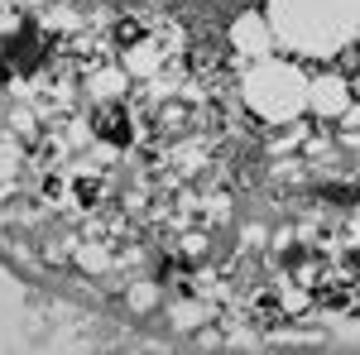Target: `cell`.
<instances>
[{
  "label": "cell",
  "instance_id": "1",
  "mask_svg": "<svg viewBox=\"0 0 360 355\" xmlns=\"http://www.w3.org/2000/svg\"><path fill=\"white\" fill-rule=\"evenodd\" d=\"M269 25L288 49L332 58L360 34V0H269Z\"/></svg>",
  "mask_w": 360,
  "mask_h": 355
},
{
  "label": "cell",
  "instance_id": "2",
  "mask_svg": "<svg viewBox=\"0 0 360 355\" xmlns=\"http://www.w3.org/2000/svg\"><path fill=\"white\" fill-rule=\"evenodd\" d=\"M245 106L259 110L264 120H293L307 106V77L293 63H278V58H259L245 72Z\"/></svg>",
  "mask_w": 360,
  "mask_h": 355
},
{
  "label": "cell",
  "instance_id": "3",
  "mask_svg": "<svg viewBox=\"0 0 360 355\" xmlns=\"http://www.w3.org/2000/svg\"><path fill=\"white\" fill-rule=\"evenodd\" d=\"M231 44H236V53H250V58H264L269 53V44H274V25H264L259 15H236V25H231Z\"/></svg>",
  "mask_w": 360,
  "mask_h": 355
},
{
  "label": "cell",
  "instance_id": "4",
  "mask_svg": "<svg viewBox=\"0 0 360 355\" xmlns=\"http://www.w3.org/2000/svg\"><path fill=\"white\" fill-rule=\"evenodd\" d=\"M307 106L317 115H346L351 110V86L341 77H317V82H307Z\"/></svg>",
  "mask_w": 360,
  "mask_h": 355
},
{
  "label": "cell",
  "instance_id": "5",
  "mask_svg": "<svg viewBox=\"0 0 360 355\" xmlns=\"http://www.w3.org/2000/svg\"><path fill=\"white\" fill-rule=\"evenodd\" d=\"M5 58L15 63V72H34V67H39V58H44V49H39V29L29 25V20L20 25V34H15V39L5 44Z\"/></svg>",
  "mask_w": 360,
  "mask_h": 355
},
{
  "label": "cell",
  "instance_id": "6",
  "mask_svg": "<svg viewBox=\"0 0 360 355\" xmlns=\"http://www.w3.org/2000/svg\"><path fill=\"white\" fill-rule=\"evenodd\" d=\"M96 130H101V139H106V144H130L135 120H130V110H125V106H106L101 115H96Z\"/></svg>",
  "mask_w": 360,
  "mask_h": 355
},
{
  "label": "cell",
  "instance_id": "7",
  "mask_svg": "<svg viewBox=\"0 0 360 355\" xmlns=\"http://www.w3.org/2000/svg\"><path fill=\"white\" fill-rule=\"evenodd\" d=\"M125 67H130L135 77H149V72L159 67V53H154V44H135V49L125 53Z\"/></svg>",
  "mask_w": 360,
  "mask_h": 355
},
{
  "label": "cell",
  "instance_id": "8",
  "mask_svg": "<svg viewBox=\"0 0 360 355\" xmlns=\"http://www.w3.org/2000/svg\"><path fill=\"white\" fill-rule=\"evenodd\" d=\"M322 197H327V202H341V207H351V202H360V188H346V183H332V188H322Z\"/></svg>",
  "mask_w": 360,
  "mask_h": 355
},
{
  "label": "cell",
  "instance_id": "9",
  "mask_svg": "<svg viewBox=\"0 0 360 355\" xmlns=\"http://www.w3.org/2000/svg\"><path fill=\"white\" fill-rule=\"evenodd\" d=\"M82 264H86V269H101V264H106V254H101V250H82Z\"/></svg>",
  "mask_w": 360,
  "mask_h": 355
},
{
  "label": "cell",
  "instance_id": "10",
  "mask_svg": "<svg viewBox=\"0 0 360 355\" xmlns=\"http://www.w3.org/2000/svg\"><path fill=\"white\" fill-rule=\"evenodd\" d=\"M77 197L82 202H96V183H77Z\"/></svg>",
  "mask_w": 360,
  "mask_h": 355
},
{
  "label": "cell",
  "instance_id": "11",
  "mask_svg": "<svg viewBox=\"0 0 360 355\" xmlns=\"http://www.w3.org/2000/svg\"><path fill=\"white\" fill-rule=\"evenodd\" d=\"M351 259H356V264H360V250H356V254H351Z\"/></svg>",
  "mask_w": 360,
  "mask_h": 355
}]
</instances>
